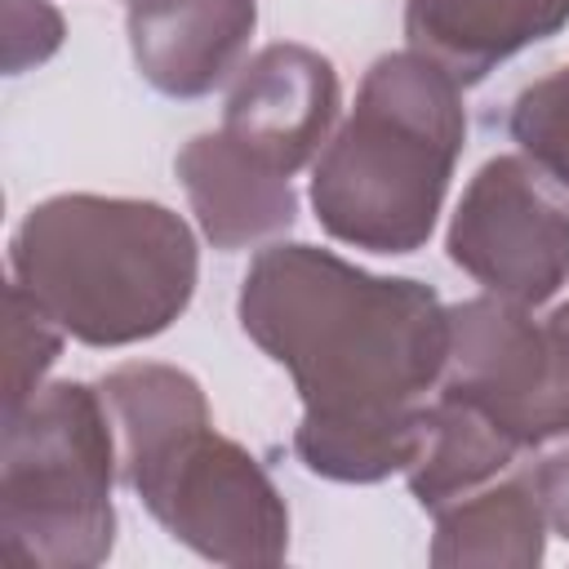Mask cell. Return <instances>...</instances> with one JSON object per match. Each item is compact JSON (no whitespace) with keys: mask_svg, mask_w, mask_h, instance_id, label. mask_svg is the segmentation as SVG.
I'll return each mask as SVG.
<instances>
[{"mask_svg":"<svg viewBox=\"0 0 569 569\" xmlns=\"http://www.w3.org/2000/svg\"><path fill=\"white\" fill-rule=\"evenodd\" d=\"M62 40V18L44 0H4V67L44 62Z\"/></svg>","mask_w":569,"mask_h":569,"instance_id":"cell-16","label":"cell"},{"mask_svg":"<svg viewBox=\"0 0 569 569\" xmlns=\"http://www.w3.org/2000/svg\"><path fill=\"white\" fill-rule=\"evenodd\" d=\"M116 440L102 391L84 382L40 387L4 418L0 542L31 565H98L116 538Z\"/></svg>","mask_w":569,"mask_h":569,"instance_id":"cell-5","label":"cell"},{"mask_svg":"<svg viewBox=\"0 0 569 569\" xmlns=\"http://www.w3.org/2000/svg\"><path fill=\"white\" fill-rule=\"evenodd\" d=\"M520 458V445L471 405L436 396L427 409V436L409 462V489L427 511H440L471 489L489 485Z\"/></svg>","mask_w":569,"mask_h":569,"instance_id":"cell-13","label":"cell"},{"mask_svg":"<svg viewBox=\"0 0 569 569\" xmlns=\"http://www.w3.org/2000/svg\"><path fill=\"white\" fill-rule=\"evenodd\" d=\"M533 489H538L547 525L560 538H569V449H560L533 467Z\"/></svg>","mask_w":569,"mask_h":569,"instance_id":"cell-17","label":"cell"},{"mask_svg":"<svg viewBox=\"0 0 569 569\" xmlns=\"http://www.w3.org/2000/svg\"><path fill=\"white\" fill-rule=\"evenodd\" d=\"M449 258L493 298L542 307L569 280V200L529 156L489 160L458 200Z\"/></svg>","mask_w":569,"mask_h":569,"instance_id":"cell-7","label":"cell"},{"mask_svg":"<svg viewBox=\"0 0 569 569\" xmlns=\"http://www.w3.org/2000/svg\"><path fill=\"white\" fill-rule=\"evenodd\" d=\"M258 22L253 0H129L138 71L173 98L209 93Z\"/></svg>","mask_w":569,"mask_h":569,"instance_id":"cell-9","label":"cell"},{"mask_svg":"<svg viewBox=\"0 0 569 569\" xmlns=\"http://www.w3.org/2000/svg\"><path fill=\"white\" fill-rule=\"evenodd\" d=\"M440 396L471 405L520 449L569 431V298L533 320L520 302L471 298L449 307Z\"/></svg>","mask_w":569,"mask_h":569,"instance_id":"cell-6","label":"cell"},{"mask_svg":"<svg viewBox=\"0 0 569 569\" xmlns=\"http://www.w3.org/2000/svg\"><path fill=\"white\" fill-rule=\"evenodd\" d=\"M462 84L422 53L369 67L356 107L311 173L320 227L356 249L413 253L440 213L467 142Z\"/></svg>","mask_w":569,"mask_h":569,"instance_id":"cell-4","label":"cell"},{"mask_svg":"<svg viewBox=\"0 0 569 569\" xmlns=\"http://www.w3.org/2000/svg\"><path fill=\"white\" fill-rule=\"evenodd\" d=\"M240 325L302 396L293 449L307 471L356 485L409 471L449 360V307L427 284L271 244L244 271Z\"/></svg>","mask_w":569,"mask_h":569,"instance_id":"cell-1","label":"cell"},{"mask_svg":"<svg viewBox=\"0 0 569 569\" xmlns=\"http://www.w3.org/2000/svg\"><path fill=\"white\" fill-rule=\"evenodd\" d=\"M569 22V0H409V49L445 67L458 84L485 80L502 58Z\"/></svg>","mask_w":569,"mask_h":569,"instance_id":"cell-10","label":"cell"},{"mask_svg":"<svg viewBox=\"0 0 569 569\" xmlns=\"http://www.w3.org/2000/svg\"><path fill=\"white\" fill-rule=\"evenodd\" d=\"M338 116L333 62L307 44H267L249 67H240L222 133L276 173L302 169L325 142Z\"/></svg>","mask_w":569,"mask_h":569,"instance_id":"cell-8","label":"cell"},{"mask_svg":"<svg viewBox=\"0 0 569 569\" xmlns=\"http://www.w3.org/2000/svg\"><path fill=\"white\" fill-rule=\"evenodd\" d=\"M58 351H62V329L18 284H9V396H4V418L18 413L36 396V382L58 360Z\"/></svg>","mask_w":569,"mask_h":569,"instance_id":"cell-15","label":"cell"},{"mask_svg":"<svg viewBox=\"0 0 569 569\" xmlns=\"http://www.w3.org/2000/svg\"><path fill=\"white\" fill-rule=\"evenodd\" d=\"M178 178L204 236L218 249H240L271 231H284L298 213L289 178L253 160L222 129L200 133L178 151Z\"/></svg>","mask_w":569,"mask_h":569,"instance_id":"cell-11","label":"cell"},{"mask_svg":"<svg viewBox=\"0 0 569 569\" xmlns=\"http://www.w3.org/2000/svg\"><path fill=\"white\" fill-rule=\"evenodd\" d=\"M120 431L124 485L191 551L218 565H276L289 511L267 471L209 427L204 391L169 365H120L102 378Z\"/></svg>","mask_w":569,"mask_h":569,"instance_id":"cell-3","label":"cell"},{"mask_svg":"<svg viewBox=\"0 0 569 569\" xmlns=\"http://www.w3.org/2000/svg\"><path fill=\"white\" fill-rule=\"evenodd\" d=\"M13 284L71 338L124 347L169 329L196 293L191 227L129 196H53L9 244Z\"/></svg>","mask_w":569,"mask_h":569,"instance_id":"cell-2","label":"cell"},{"mask_svg":"<svg viewBox=\"0 0 569 569\" xmlns=\"http://www.w3.org/2000/svg\"><path fill=\"white\" fill-rule=\"evenodd\" d=\"M511 138L525 156L569 187V67L533 80L511 107Z\"/></svg>","mask_w":569,"mask_h":569,"instance_id":"cell-14","label":"cell"},{"mask_svg":"<svg viewBox=\"0 0 569 569\" xmlns=\"http://www.w3.org/2000/svg\"><path fill=\"white\" fill-rule=\"evenodd\" d=\"M542 502L529 476L480 485L436 511V565H538L542 560Z\"/></svg>","mask_w":569,"mask_h":569,"instance_id":"cell-12","label":"cell"}]
</instances>
